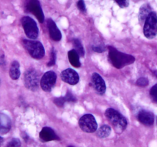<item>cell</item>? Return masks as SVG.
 Segmentation results:
<instances>
[{
    "mask_svg": "<svg viewBox=\"0 0 157 147\" xmlns=\"http://www.w3.org/2000/svg\"><path fill=\"white\" fill-rule=\"evenodd\" d=\"M109 60L115 67L120 69L132 64L135 58L130 55L122 53L114 48L109 47Z\"/></svg>",
    "mask_w": 157,
    "mask_h": 147,
    "instance_id": "1",
    "label": "cell"
},
{
    "mask_svg": "<svg viewBox=\"0 0 157 147\" xmlns=\"http://www.w3.org/2000/svg\"><path fill=\"white\" fill-rule=\"evenodd\" d=\"M105 114L107 120L109 121L118 133H122L126 129L127 126V120L117 110L113 108H109L106 109Z\"/></svg>",
    "mask_w": 157,
    "mask_h": 147,
    "instance_id": "2",
    "label": "cell"
},
{
    "mask_svg": "<svg viewBox=\"0 0 157 147\" xmlns=\"http://www.w3.org/2000/svg\"><path fill=\"white\" fill-rule=\"evenodd\" d=\"M23 45L31 57L36 59H41L45 55L44 47L39 41L33 40H23Z\"/></svg>",
    "mask_w": 157,
    "mask_h": 147,
    "instance_id": "3",
    "label": "cell"
},
{
    "mask_svg": "<svg viewBox=\"0 0 157 147\" xmlns=\"http://www.w3.org/2000/svg\"><path fill=\"white\" fill-rule=\"evenodd\" d=\"M143 33L147 38H153L157 34V15L152 12L145 21Z\"/></svg>",
    "mask_w": 157,
    "mask_h": 147,
    "instance_id": "4",
    "label": "cell"
},
{
    "mask_svg": "<svg viewBox=\"0 0 157 147\" xmlns=\"http://www.w3.org/2000/svg\"><path fill=\"white\" fill-rule=\"evenodd\" d=\"M25 34L31 39H36L39 34V29L36 22L30 17L25 16L21 20Z\"/></svg>",
    "mask_w": 157,
    "mask_h": 147,
    "instance_id": "5",
    "label": "cell"
},
{
    "mask_svg": "<svg viewBox=\"0 0 157 147\" xmlns=\"http://www.w3.org/2000/svg\"><path fill=\"white\" fill-rule=\"evenodd\" d=\"M25 9L26 12L32 13L35 16H36L40 23L44 22V14L39 0H25Z\"/></svg>",
    "mask_w": 157,
    "mask_h": 147,
    "instance_id": "6",
    "label": "cell"
},
{
    "mask_svg": "<svg viewBox=\"0 0 157 147\" xmlns=\"http://www.w3.org/2000/svg\"><path fill=\"white\" fill-rule=\"evenodd\" d=\"M80 128L86 133H94L97 130V123L92 114H86L82 116L78 121Z\"/></svg>",
    "mask_w": 157,
    "mask_h": 147,
    "instance_id": "7",
    "label": "cell"
},
{
    "mask_svg": "<svg viewBox=\"0 0 157 147\" xmlns=\"http://www.w3.org/2000/svg\"><path fill=\"white\" fill-rule=\"evenodd\" d=\"M39 74L33 69L28 70L25 74V84L28 89L36 91L39 87Z\"/></svg>",
    "mask_w": 157,
    "mask_h": 147,
    "instance_id": "8",
    "label": "cell"
},
{
    "mask_svg": "<svg viewBox=\"0 0 157 147\" xmlns=\"http://www.w3.org/2000/svg\"><path fill=\"white\" fill-rule=\"evenodd\" d=\"M56 74L53 71H48L44 74V75L40 81V85L43 91L49 92L52 89L56 82Z\"/></svg>",
    "mask_w": 157,
    "mask_h": 147,
    "instance_id": "9",
    "label": "cell"
},
{
    "mask_svg": "<svg viewBox=\"0 0 157 147\" xmlns=\"http://www.w3.org/2000/svg\"><path fill=\"white\" fill-rule=\"evenodd\" d=\"M61 78L63 81L71 85L76 84L79 81V77L77 72L71 68H68L62 72Z\"/></svg>",
    "mask_w": 157,
    "mask_h": 147,
    "instance_id": "10",
    "label": "cell"
},
{
    "mask_svg": "<svg viewBox=\"0 0 157 147\" xmlns=\"http://www.w3.org/2000/svg\"><path fill=\"white\" fill-rule=\"evenodd\" d=\"M91 81L92 84H93V88L96 90L97 94H100V95L105 94V90H106L105 81L99 74L93 73V74L92 75Z\"/></svg>",
    "mask_w": 157,
    "mask_h": 147,
    "instance_id": "11",
    "label": "cell"
},
{
    "mask_svg": "<svg viewBox=\"0 0 157 147\" xmlns=\"http://www.w3.org/2000/svg\"><path fill=\"white\" fill-rule=\"evenodd\" d=\"M137 119L145 126H152L154 123V116L151 112L147 110H141L137 115Z\"/></svg>",
    "mask_w": 157,
    "mask_h": 147,
    "instance_id": "12",
    "label": "cell"
},
{
    "mask_svg": "<svg viewBox=\"0 0 157 147\" xmlns=\"http://www.w3.org/2000/svg\"><path fill=\"white\" fill-rule=\"evenodd\" d=\"M39 137L43 142H49V141L59 139L55 131L50 127H44L39 133Z\"/></svg>",
    "mask_w": 157,
    "mask_h": 147,
    "instance_id": "13",
    "label": "cell"
},
{
    "mask_svg": "<svg viewBox=\"0 0 157 147\" xmlns=\"http://www.w3.org/2000/svg\"><path fill=\"white\" fill-rule=\"evenodd\" d=\"M47 26L49 28V35H50L51 38L56 41H60L62 38L61 32H60L59 29L56 26L55 22L51 19H49L47 20Z\"/></svg>",
    "mask_w": 157,
    "mask_h": 147,
    "instance_id": "14",
    "label": "cell"
},
{
    "mask_svg": "<svg viewBox=\"0 0 157 147\" xmlns=\"http://www.w3.org/2000/svg\"><path fill=\"white\" fill-rule=\"evenodd\" d=\"M11 128L10 117L3 113H0V133H6Z\"/></svg>",
    "mask_w": 157,
    "mask_h": 147,
    "instance_id": "15",
    "label": "cell"
},
{
    "mask_svg": "<svg viewBox=\"0 0 157 147\" xmlns=\"http://www.w3.org/2000/svg\"><path fill=\"white\" fill-rule=\"evenodd\" d=\"M10 75L13 80H17L20 76V70H19V64L18 61H15L12 63L10 70Z\"/></svg>",
    "mask_w": 157,
    "mask_h": 147,
    "instance_id": "16",
    "label": "cell"
},
{
    "mask_svg": "<svg viewBox=\"0 0 157 147\" xmlns=\"http://www.w3.org/2000/svg\"><path fill=\"white\" fill-rule=\"evenodd\" d=\"M68 57L70 64L75 67H79L81 66L80 61H79V56L75 50L69 51L68 53Z\"/></svg>",
    "mask_w": 157,
    "mask_h": 147,
    "instance_id": "17",
    "label": "cell"
},
{
    "mask_svg": "<svg viewBox=\"0 0 157 147\" xmlns=\"http://www.w3.org/2000/svg\"><path fill=\"white\" fill-rule=\"evenodd\" d=\"M151 13H152V12H151V8L149 7V5H143L140 10V16H139L140 20L141 21V22L143 20H146V18L148 17V16H149Z\"/></svg>",
    "mask_w": 157,
    "mask_h": 147,
    "instance_id": "18",
    "label": "cell"
},
{
    "mask_svg": "<svg viewBox=\"0 0 157 147\" xmlns=\"http://www.w3.org/2000/svg\"><path fill=\"white\" fill-rule=\"evenodd\" d=\"M111 133V128L107 125H103L97 130V136L99 138H105Z\"/></svg>",
    "mask_w": 157,
    "mask_h": 147,
    "instance_id": "19",
    "label": "cell"
},
{
    "mask_svg": "<svg viewBox=\"0 0 157 147\" xmlns=\"http://www.w3.org/2000/svg\"><path fill=\"white\" fill-rule=\"evenodd\" d=\"M73 45H74V50L77 52L78 56H84L85 55V51H84L83 46H82V43L78 39H74L73 41Z\"/></svg>",
    "mask_w": 157,
    "mask_h": 147,
    "instance_id": "20",
    "label": "cell"
},
{
    "mask_svg": "<svg viewBox=\"0 0 157 147\" xmlns=\"http://www.w3.org/2000/svg\"><path fill=\"white\" fill-rule=\"evenodd\" d=\"M21 145V142L19 139H16V138H14V139H12L8 144H7L6 147H20Z\"/></svg>",
    "mask_w": 157,
    "mask_h": 147,
    "instance_id": "21",
    "label": "cell"
},
{
    "mask_svg": "<svg viewBox=\"0 0 157 147\" xmlns=\"http://www.w3.org/2000/svg\"><path fill=\"white\" fill-rule=\"evenodd\" d=\"M150 96L152 97V100L155 103H157V84L154 85L150 90Z\"/></svg>",
    "mask_w": 157,
    "mask_h": 147,
    "instance_id": "22",
    "label": "cell"
},
{
    "mask_svg": "<svg viewBox=\"0 0 157 147\" xmlns=\"http://www.w3.org/2000/svg\"><path fill=\"white\" fill-rule=\"evenodd\" d=\"M148 84H149V81L146 77H141L138 79L136 81V84L140 87H146L147 86Z\"/></svg>",
    "mask_w": 157,
    "mask_h": 147,
    "instance_id": "23",
    "label": "cell"
},
{
    "mask_svg": "<svg viewBox=\"0 0 157 147\" xmlns=\"http://www.w3.org/2000/svg\"><path fill=\"white\" fill-rule=\"evenodd\" d=\"M54 103L57 105L58 106H63L64 103H66V100L64 97H57V98L54 99Z\"/></svg>",
    "mask_w": 157,
    "mask_h": 147,
    "instance_id": "24",
    "label": "cell"
},
{
    "mask_svg": "<svg viewBox=\"0 0 157 147\" xmlns=\"http://www.w3.org/2000/svg\"><path fill=\"white\" fill-rule=\"evenodd\" d=\"M64 98H65V100H66V102H75V100H76L75 97H74V96L72 95V94H71L69 91L66 94V96L64 97Z\"/></svg>",
    "mask_w": 157,
    "mask_h": 147,
    "instance_id": "25",
    "label": "cell"
},
{
    "mask_svg": "<svg viewBox=\"0 0 157 147\" xmlns=\"http://www.w3.org/2000/svg\"><path fill=\"white\" fill-rule=\"evenodd\" d=\"M77 6H78V9L80 10V11H82V13H85L86 5L85 3H84L83 0H78V2H77Z\"/></svg>",
    "mask_w": 157,
    "mask_h": 147,
    "instance_id": "26",
    "label": "cell"
},
{
    "mask_svg": "<svg viewBox=\"0 0 157 147\" xmlns=\"http://www.w3.org/2000/svg\"><path fill=\"white\" fill-rule=\"evenodd\" d=\"M56 63V52L53 50L51 52V58H50V61L48 63V66H52L54 65Z\"/></svg>",
    "mask_w": 157,
    "mask_h": 147,
    "instance_id": "27",
    "label": "cell"
},
{
    "mask_svg": "<svg viewBox=\"0 0 157 147\" xmlns=\"http://www.w3.org/2000/svg\"><path fill=\"white\" fill-rule=\"evenodd\" d=\"M115 2L120 5L121 8H125L128 5L129 2H128V0H114Z\"/></svg>",
    "mask_w": 157,
    "mask_h": 147,
    "instance_id": "28",
    "label": "cell"
},
{
    "mask_svg": "<svg viewBox=\"0 0 157 147\" xmlns=\"http://www.w3.org/2000/svg\"><path fill=\"white\" fill-rule=\"evenodd\" d=\"M93 50L95 51V52H103V51H105V48H104V46H93Z\"/></svg>",
    "mask_w": 157,
    "mask_h": 147,
    "instance_id": "29",
    "label": "cell"
},
{
    "mask_svg": "<svg viewBox=\"0 0 157 147\" xmlns=\"http://www.w3.org/2000/svg\"><path fill=\"white\" fill-rule=\"evenodd\" d=\"M2 141H3V139H2V138L1 137V136H0V144L2 143Z\"/></svg>",
    "mask_w": 157,
    "mask_h": 147,
    "instance_id": "30",
    "label": "cell"
},
{
    "mask_svg": "<svg viewBox=\"0 0 157 147\" xmlns=\"http://www.w3.org/2000/svg\"><path fill=\"white\" fill-rule=\"evenodd\" d=\"M153 72H154V74L157 77V71H153Z\"/></svg>",
    "mask_w": 157,
    "mask_h": 147,
    "instance_id": "31",
    "label": "cell"
},
{
    "mask_svg": "<svg viewBox=\"0 0 157 147\" xmlns=\"http://www.w3.org/2000/svg\"><path fill=\"white\" fill-rule=\"evenodd\" d=\"M69 147H73V146H69Z\"/></svg>",
    "mask_w": 157,
    "mask_h": 147,
    "instance_id": "32",
    "label": "cell"
}]
</instances>
